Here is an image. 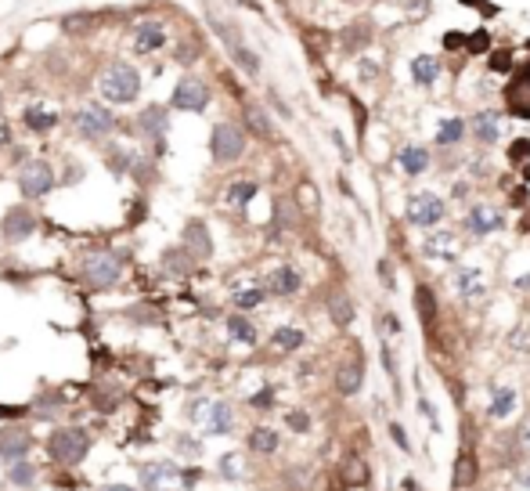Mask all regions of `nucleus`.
<instances>
[{"label": "nucleus", "instance_id": "nucleus-1", "mask_svg": "<svg viewBox=\"0 0 530 491\" xmlns=\"http://www.w3.org/2000/svg\"><path fill=\"white\" fill-rule=\"evenodd\" d=\"M98 90L101 98L112 102V105H130L137 102V90H141V76L134 66H126V61H116L101 80H98Z\"/></svg>", "mask_w": 530, "mask_h": 491}, {"label": "nucleus", "instance_id": "nucleus-2", "mask_svg": "<svg viewBox=\"0 0 530 491\" xmlns=\"http://www.w3.org/2000/svg\"><path fill=\"white\" fill-rule=\"evenodd\" d=\"M47 452H51V459H58V463H79L87 452H90V437L79 430V426H66V430H55L51 441H47Z\"/></svg>", "mask_w": 530, "mask_h": 491}, {"label": "nucleus", "instance_id": "nucleus-3", "mask_svg": "<svg viewBox=\"0 0 530 491\" xmlns=\"http://www.w3.org/2000/svg\"><path fill=\"white\" fill-rule=\"evenodd\" d=\"M210 152H213L217 163H235V160H242V152H246V134L238 131L235 123H217V126H213V137H210Z\"/></svg>", "mask_w": 530, "mask_h": 491}, {"label": "nucleus", "instance_id": "nucleus-4", "mask_svg": "<svg viewBox=\"0 0 530 491\" xmlns=\"http://www.w3.org/2000/svg\"><path fill=\"white\" fill-rule=\"evenodd\" d=\"M447 213V206L437 192H415L408 199V220L415 228H433V224H440Z\"/></svg>", "mask_w": 530, "mask_h": 491}, {"label": "nucleus", "instance_id": "nucleus-5", "mask_svg": "<svg viewBox=\"0 0 530 491\" xmlns=\"http://www.w3.org/2000/svg\"><path fill=\"white\" fill-rule=\"evenodd\" d=\"M119 260L112 257V253H90V257L84 260V267H79V275H84L94 289H108L112 282L119 278Z\"/></svg>", "mask_w": 530, "mask_h": 491}, {"label": "nucleus", "instance_id": "nucleus-6", "mask_svg": "<svg viewBox=\"0 0 530 491\" xmlns=\"http://www.w3.org/2000/svg\"><path fill=\"white\" fill-rule=\"evenodd\" d=\"M19 188H22V195L26 199H40V195H47L55 188V170H51V163H26L22 170H19Z\"/></svg>", "mask_w": 530, "mask_h": 491}, {"label": "nucleus", "instance_id": "nucleus-7", "mask_svg": "<svg viewBox=\"0 0 530 491\" xmlns=\"http://www.w3.org/2000/svg\"><path fill=\"white\" fill-rule=\"evenodd\" d=\"M112 113L108 108H101V105H79L76 108V131L84 134V137H101V134H108L112 131Z\"/></svg>", "mask_w": 530, "mask_h": 491}, {"label": "nucleus", "instance_id": "nucleus-8", "mask_svg": "<svg viewBox=\"0 0 530 491\" xmlns=\"http://www.w3.org/2000/svg\"><path fill=\"white\" fill-rule=\"evenodd\" d=\"M210 105V90L202 80H181L173 90V108H184V113H202Z\"/></svg>", "mask_w": 530, "mask_h": 491}, {"label": "nucleus", "instance_id": "nucleus-9", "mask_svg": "<svg viewBox=\"0 0 530 491\" xmlns=\"http://www.w3.org/2000/svg\"><path fill=\"white\" fill-rule=\"evenodd\" d=\"M33 231H37L33 210H26V206H14V210H8V217H4V239L8 242H22Z\"/></svg>", "mask_w": 530, "mask_h": 491}, {"label": "nucleus", "instance_id": "nucleus-10", "mask_svg": "<svg viewBox=\"0 0 530 491\" xmlns=\"http://www.w3.org/2000/svg\"><path fill=\"white\" fill-rule=\"evenodd\" d=\"M29 445H33V437H29L22 426H4V430H0V459H8V463H19L29 452Z\"/></svg>", "mask_w": 530, "mask_h": 491}, {"label": "nucleus", "instance_id": "nucleus-11", "mask_svg": "<svg viewBox=\"0 0 530 491\" xmlns=\"http://www.w3.org/2000/svg\"><path fill=\"white\" fill-rule=\"evenodd\" d=\"M184 249H188L195 260H206V257L213 253L210 228H206L202 220H188V224H184Z\"/></svg>", "mask_w": 530, "mask_h": 491}, {"label": "nucleus", "instance_id": "nucleus-12", "mask_svg": "<svg viewBox=\"0 0 530 491\" xmlns=\"http://www.w3.org/2000/svg\"><path fill=\"white\" fill-rule=\"evenodd\" d=\"M163 44H166V26L163 22H137V29H134V51L137 55L159 51Z\"/></svg>", "mask_w": 530, "mask_h": 491}, {"label": "nucleus", "instance_id": "nucleus-13", "mask_svg": "<svg viewBox=\"0 0 530 491\" xmlns=\"http://www.w3.org/2000/svg\"><path fill=\"white\" fill-rule=\"evenodd\" d=\"M469 131L480 145H498V137H502V116L498 113H476L469 119Z\"/></svg>", "mask_w": 530, "mask_h": 491}, {"label": "nucleus", "instance_id": "nucleus-14", "mask_svg": "<svg viewBox=\"0 0 530 491\" xmlns=\"http://www.w3.org/2000/svg\"><path fill=\"white\" fill-rule=\"evenodd\" d=\"M422 253L429 260H455L458 257V242H455L451 231H437V235H429V239L422 242Z\"/></svg>", "mask_w": 530, "mask_h": 491}, {"label": "nucleus", "instance_id": "nucleus-15", "mask_svg": "<svg viewBox=\"0 0 530 491\" xmlns=\"http://www.w3.org/2000/svg\"><path fill=\"white\" fill-rule=\"evenodd\" d=\"M455 289H458L462 300H480V296L487 293L484 271H480V267H462V271L455 275Z\"/></svg>", "mask_w": 530, "mask_h": 491}, {"label": "nucleus", "instance_id": "nucleus-16", "mask_svg": "<svg viewBox=\"0 0 530 491\" xmlns=\"http://www.w3.org/2000/svg\"><path fill=\"white\" fill-rule=\"evenodd\" d=\"M267 289L275 293V296H293V293H300V275H296V267H288V264L275 267V271H271V278H267Z\"/></svg>", "mask_w": 530, "mask_h": 491}, {"label": "nucleus", "instance_id": "nucleus-17", "mask_svg": "<svg viewBox=\"0 0 530 491\" xmlns=\"http://www.w3.org/2000/svg\"><path fill=\"white\" fill-rule=\"evenodd\" d=\"M361 379H364L361 361H350V365H343L340 372H335V390H340L343 398H353V394L361 390Z\"/></svg>", "mask_w": 530, "mask_h": 491}, {"label": "nucleus", "instance_id": "nucleus-18", "mask_svg": "<svg viewBox=\"0 0 530 491\" xmlns=\"http://www.w3.org/2000/svg\"><path fill=\"white\" fill-rule=\"evenodd\" d=\"M465 220H469V231L473 235H491L498 224H502V217H498V210H491V206H473Z\"/></svg>", "mask_w": 530, "mask_h": 491}, {"label": "nucleus", "instance_id": "nucleus-19", "mask_svg": "<svg viewBox=\"0 0 530 491\" xmlns=\"http://www.w3.org/2000/svg\"><path fill=\"white\" fill-rule=\"evenodd\" d=\"M231 426H235V412L224 401H213L210 408H206V430L210 434H228Z\"/></svg>", "mask_w": 530, "mask_h": 491}, {"label": "nucleus", "instance_id": "nucleus-20", "mask_svg": "<svg viewBox=\"0 0 530 491\" xmlns=\"http://www.w3.org/2000/svg\"><path fill=\"white\" fill-rule=\"evenodd\" d=\"M177 477V466H166V463H148V466H141V484L148 488V491H163L166 481Z\"/></svg>", "mask_w": 530, "mask_h": 491}, {"label": "nucleus", "instance_id": "nucleus-21", "mask_svg": "<svg viewBox=\"0 0 530 491\" xmlns=\"http://www.w3.org/2000/svg\"><path fill=\"white\" fill-rule=\"evenodd\" d=\"M400 170H404L408 177H419V173H426L429 170V152L419 148V145L400 148Z\"/></svg>", "mask_w": 530, "mask_h": 491}, {"label": "nucleus", "instance_id": "nucleus-22", "mask_svg": "<svg viewBox=\"0 0 530 491\" xmlns=\"http://www.w3.org/2000/svg\"><path fill=\"white\" fill-rule=\"evenodd\" d=\"M437 76H440V61H433L429 55L411 58V80L419 87H433V84H437Z\"/></svg>", "mask_w": 530, "mask_h": 491}, {"label": "nucleus", "instance_id": "nucleus-23", "mask_svg": "<svg viewBox=\"0 0 530 491\" xmlns=\"http://www.w3.org/2000/svg\"><path fill=\"white\" fill-rule=\"evenodd\" d=\"M22 123L29 126V131L43 134V131H51V126L58 123V113H55V108H43V105H29L26 116H22Z\"/></svg>", "mask_w": 530, "mask_h": 491}, {"label": "nucleus", "instance_id": "nucleus-24", "mask_svg": "<svg viewBox=\"0 0 530 491\" xmlns=\"http://www.w3.org/2000/svg\"><path fill=\"white\" fill-rule=\"evenodd\" d=\"M487 412H491V419H509L512 412H516V390H512V387H498Z\"/></svg>", "mask_w": 530, "mask_h": 491}, {"label": "nucleus", "instance_id": "nucleus-25", "mask_svg": "<svg viewBox=\"0 0 530 491\" xmlns=\"http://www.w3.org/2000/svg\"><path fill=\"white\" fill-rule=\"evenodd\" d=\"M476 477H480V470H476V455H473V452H462V455H458V463H455V488H458V491L473 488Z\"/></svg>", "mask_w": 530, "mask_h": 491}, {"label": "nucleus", "instance_id": "nucleus-26", "mask_svg": "<svg viewBox=\"0 0 530 491\" xmlns=\"http://www.w3.org/2000/svg\"><path fill=\"white\" fill-rule=\"evenodd\" d=\"M415 307H419V318H422L426 329L437 325V296H433L429 286H419V289H415Z\"/></svg>", "mask_w": 530, "mask_h": 491}, {"label": "nucleus", "instance_id": "nucleus-27", "mask_svg": "<svg viewBox=\"0 0 530 491\" xmlns=\"http://www.w3.org/2000/svg\"><path fill=\"white\" fill-rule=\"evenodd\" d=\"M328 314H332V322L340 325V329H346L353 322V300L346 293H332L328 296Z\"/></svg>", "mask_w": 530, "mask_h": 491}, {"label": "nucleus", "instance_id": "nucleus-28", "mask_svg": "<svg viewBox=\"0 0 530 491\" xmlns=\"http://www.w3.org/2000/svg\"><path fill=\"white\" fill-rule=\"evenodd\" d=\"M462 134H465V123L458 116H447L437 126V145L440 148H451V145H458V141H462Z\"/></svg>", "mask_w": 530, "mask_h": 491}, {"label": "nucleus", "instance_id": "nucleus-29", "mask_svg": "<svg viewBox=\"0 0 530 491\" xmlns=\"http://www.w3.org/2000/svg\"><path fill=\"white\" fill-rule=\"evenodd\" d=\"M191 264H195V257H191L188 249H166V253H163V267H166L170 275H177V278L188 275Z\"/></svg>", "mask_w": 530, "mask_h": 491}, {"label": "nucleus", "instance_id": "nucleus-30", "mask_svg": "<svg viewBox=\"0 0 530 491\" xmlns=\"http://www.w3.org/2000/svg\"><path fill=\"white\" fill-rule=\"evenodd\" d=\"M271 343H275V351H300V347H303V332L293 329V325H278L275 336H271Z\"/></svg>", "mask_w": 530, "mask_h": 491}, {"label": "nucleus", "instance_id": "nucleus-31", "mask_svg": "<svg viewBox=\"0 0 530 491\" xmlns=\"http://www.w3.org/2000/svg\"><path fill=\"white\" fill-rule=\"evenodd\" d=\"M231 58H235V66L242 69L246 76H260V58H256V51H249L246 44H235L231 47Z\"/></svg>", "mask_w": 530, "mask_h": 491}, {"label": "nucleus", "instance_id": "nucleus-32", "mask_svg": "<svg viewBox=\"0 0 530 491\" xmlns=\"http://www.w3.org/2000/svg\"><path fill=\"white\" fill-rule=\"evenodd\" d=\"M249 448L253 452H264V455H271L278 448V434L271 430V426H256V430L249 434Z\"/></svg>", "mask_w": 530, "mask_h": 491}, {"label": "nucleus", "instance_id": "nucleus-33", "mask_svg": "<svg viewBox=\"0 0 530 491\" xmlns=\"http://www.w3.org/2000/svg\"><path fill=\"white\" fill-rule=\"evenodd\" d=\"M228 332H231V340H238V343H256V329H253L249 318H242V314L228 318Z\"/></svg>", "mask_w": 530, "mask_h": 491}, {"label": "nucleus", "instance_id": "nucleus-34", "mask_svg": "<svg viewBox=\"0 0 530 491\" xmlns=\"http://www.w3.org/2000/svg\"><path fill=\"white\" fill-rule=\"evenodd\" d=\"M264 296H267V293H264L260 286H246V289H238L231 300H235V307H238V311H253V307H260V304H264Z\"/></svg>", "mask_w": 530, "mask_h": 491}, {"label": "nucleus", "instance_id": "nucleus-35", "mask_svg": "<svg viewBox=\"0 0 530 491\" xmlns=\"http://www.w3.org/2000/svg\"><path fill=\"white\" fill-rule=\"evenodd\" d=\"M465 51L469 55H491V29L487 26L473 29V33L465 37Z\"/></svg>", "mask_w": 530, "mask_h": 491}, {"label": "nucleus", "instance_id": "nucleus-36", "mask_svg": "<svg viewBox=\"0 0 530 491\" xmlns=\"http://www.w3.org/2000/svg\"><path fill=\"white\" fill-rule=\"evenodd\" d=\"M253 195H256L253 181H235L228 188V206H246V202H253Z\"/></svg>", "mask_w": 530, "mask_h": 491}, {"label": "nucleus", "instance_id": "nucleus-37", "mask_svg": "<svg viewBox=\"0 0 530 491\" xmlns=\"http://www.w3.org/2000/svg\"><path fill=\"white\" fill-rule=\"evenodd\" d=\"M368 40H372L368 26H350L346 33H343V47H346V51H357V47H364Z\"/></svg>", "mask_w": 530, "mask_h": 491}, {"label": "nucleus", "instance_id": "nucleus-38", "mask_svg": "<svg viewBox=\"0 0 530 491\" xmlns=\"http://www.w3.org/2000/svg\"><path fill=\"white\" fill-rule=\"evenodd\" d=\"M246 119H249V126H253V131L260 134V137H271V134H275V126H271V119H267L264 108H249Z\"/></svg>", "mask_w": 530, "mask_h": 491}, {"label": "nucleus", "instance_id": "nucleus-39", "mask_svg": "<svg viewBox=\"0 0 530 491\" xmlns=\"http://www.w3.org/2000/svg\"><path fill=\"white\" fill-rule=\"evenodd\" d=\"M368 477H372V473H368V466L361 463V459H350V463H346V484H357V488H364V484H368Z\"/></svg>", "mask_w": 530, "mask_h": 491}, {"label": "nucleus", "instance_id": "nucleus-40", "mask_svg": "<svg viewBox=\"0 0 530 491\" xmlns=\"http://www.w3.org/2000/svg\"><path fill=\"white\" fill-rule=\"evenodd\" d=\"M509 163H530V137H516L509 145Z\"/></svg>", "mask_w": 530, "mask_h": 491}, {"label": "nucleus", "instance_id": "nucleus-41", "mask_svg": "<svg viewBox=\"0 0 530 491\" xmlns=\"http://www.w3.org/2000/svg\"><path fill=\"white\" fill-rule=\"evenodd\" d=\"M487 69H491V73H498V76L512 73V55H509V51H491V61H487Z\"/></svg>", "mask_w": 530, "mask_h": 491}, {"label": "nucleus", "instance_id": "nucleus-42", "mask_svg": "<svg viewBox=\"0 0 530 491\" xmlns=\"http://www.w3.org/2000/svg\"><path fill=\"white\" fill-rule=\"evenodd\" d=\"M33 477H37V470L29 466V463H22V459L11 466V481H14V484H33Z\"/></svg>", "mask_w": 530, "mask_h": 491}, {"label": "nucleus", "instance_id": "nucleus-43", "mask_svg": "<svg viewBox=\"0 0 530 491\" xmlns=\"http://www.w3.org/2000/svg\"><path fill=\"white\" fill-rule=\"evenodd\" d=\"M220 473H224V477H242V455H224L220 459Z\"/></svg>", "mask_w": 530, "mask_h": 491}, {"label": "nucleus", "instance_id": "nucleus-44", "mask_svg": "<svg viewBox=\"0 0 530 491\" xmlns=\"http://www.w3.org/2000/svg\"><path fill=\"white\" fill-rule=\"evenodd\" d=\"M379 351H382V365H386V372H390V379H393V387L400 390V372H397V361H393V351H390V343L382 340V347H379Z\"/></svg>", "mask_w": 530, "mask_h": 491}, {"label": "nucleus", "instance_id": "nucleus-45", "mask_svg": "<svg viewBox=\"0 0 530 491\" xmlns=\"http://www.w3.org/2000/svg\"><path fill=\"white\" fill-rule=\"evenodd\" d=\"M159 116H163L159 108H148V113H144L141 131H144V134H159V131H163V119H159Z\"/></svg>", "mask_w": 530, "mask_h": 491}, {"label": "nucleus", "instance_id": "nucleus-46", "mask_svg": "<svg viewBox=\"0 0 530 491\" xmlns=\"http://www.w3.org/2000/svg\"><path fill=\"white\" fill-rule=\"evenodd\" d=\"M296 195H300V202H303V210H314V206H317V192H314V184H307V181L296 188Z\"/></svg>", "mask_w": 530, "mask_h": 491}, {"label": "nucleus", "instance_id": "nucleus-47", "mask_svg": "<svg viewBox=\"0 0 530 491\" xmlns=\"http://www.w3.org/2000/svg\"><path fill=\"white\" fill-rule=\"evenodd\" d=\"M465 37H469V33H462V29H451V33L444 37V51H462V47H465Z\"/></svg>", "mask_w": 530, "mask_h": 491}, {"label": "nucleus", "instance_id": "nucleus-48", "mask_svg": "<svg viewBox=\"0 0 530 491\" xmlns=\"http://www.w3.org/2000/svg\"><path fill=\"white\" fill-rule=\"evenodd\" d=\"M288 426H293V430H311V419H307V412H288Z\"/></svg>", "mask_w": 530, "mask_h": 491}, {"label": "nucleus", "instance_id": "nucleus-49", "mask_svg": "<svg viewBox=\"0 0 530 491\" xmlns=\"http://www.w3.org/2000/svg\"><path fill=\"white\" fill-rule=\"evenodd\" d=\"M390 434H393V441H397V448L411 452V441L404 437V426H400V423H390Z\"/></svg>", "mask_w": 530, "mask_h": 491}, {"label": "nucleus", "instance_id": "nucleus-50", "mask_svg": "<svg viewBox=\"0 0 530 491\" xmlns=\"http://www.w3.org/2000/svg\"><path fill=\"white\" fill-rule=\"evenodd\" d=\"M379 278L386 282V289H393V271H390V260H379Z\"/></svg>", "mask_w": 530, "mask_h": 491}, {"label": "nucleus", "instance_id": "nucleus-51", "mask_svg": "<svg viewBox=\"0 0 530 491\" xmlns=\"http://www.w3.org/2000/svg\"><path fill=\"white\" fill-rule=\"evenodd\" d=\"M271 398H275L271 390H260V394L253 398V408H267V405H271Z\"/></svg>", "mask_w": 530, "mask_h": 491}, {"label": "nucleus", "instance_id": "nucleus-52", "mask_svg": "<svg viewBox=\"0 0 530 491\" xmlns=\"http://www.w3.org/2000/svg\"><path fill=\"white\" fill-rule=\"evenodd\" d=\"M0 416L11 419V416H22V408H14V405H0Z\"/></svg>", "mask_w": 530, "mask_h": 491}, {"label": "nucleus", "instance_id": "nucleus-53", "mask_svg": "<svg viewBox=\"0 0 530 491\" xmlns=\"http://www.w3.org/2000/svg\"><path fill=\"white\" fill-rule=\"evenodd\" d=\"M520 441H523V445H527V448H530V419H527V423H523V430H520Z\"/></svg>", "mask_w": 530, "mask_h": 491}, {"label": "nucleus", "instance_id": "nucleus-54", "mask_svg": "<svg viewBox=\"0 0 530 491\" xmlns=\"http://www.w3.org/2000/svg\"><path fill=\"white\" fill-rule=\"evenodd\" d=\"M101 491H137V488H130V484H105Z\"/></svg>", "mask_w": 530, "mask_h": 491}, {"label": "nucleus", "instance_id": "nucleus-55", "mask_svg": "<svg viewBox=\"0 0 530 491\" xmlns=\"http://www.w3.org/2000/svg\"><path fill=\"white\" fill-rule=\"evenodd\" d=\"M404 491H422V488H419V481H415V477H404Z\"/></svg>", "mask_w": 530, "mask_h": 491}, {"label": "nucleus", "instance_id": "nucleus-56", "mask_svg": "<svg viewBox=\"0 0 530 491\" xmlns=\"http://www.w3.org/2000/svg\"><path fill=\"white\" fill-rule=\"evenodd\" d=\"M458 4H462V8H476V11H480V8H484V0H458Z\"/></svg>", "mask_w": 530, "mask_h": 491}, {"label": "nucleus", "instance_id": "nucleus-57", "mask_svg": "<svg viewBox=\"0 0 530 491\" xmlns=\"http://www.w3.org/2000/svg\"><path fill=\"white\" fill-rule=\"evenodd\" d=\"M516 286H520V289H530V275H523V278H516Z\"/></svg>", "mask_w": 530, "mask_h": 491}, {"label": "nucleus", "instance_id": "nucleus-58", "mask_svg": "<svg viewBox=\"0 0 530 491\" xmlns=\"http://www.w3.org/2000/svg\"><path fill=\"white\" fill-rule=\"evenodd\" d=\"M520 481H523V484H530V473H520Z\"/></svg>", "mask_w": 530, "mask_h": 491}, {"label": "nucleus", "instance_id": "nucleus-59", "mask_svg": "<svg viewBox=\"0 0 530 491\" xmlns=\"http://www.w3.org/2000/svg\"><path fill=\"white\" fill-rule=\"evenodd\" d=\"M523 181H530V166H523Z\"/></svg>", "mask_w": 530, "mask_h": 491}]
</instances>
